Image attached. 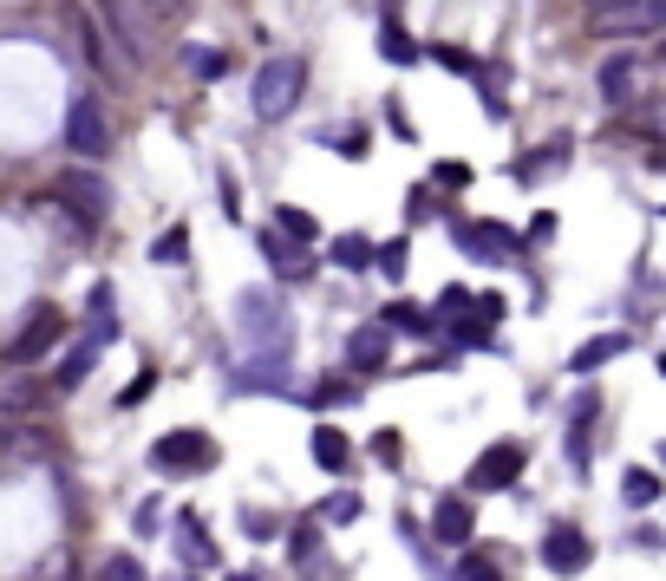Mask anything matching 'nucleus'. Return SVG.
<instances>
[{
	"label": "nucleus",
	"instance_id": "f257e3e1",
	"mask_svg": "<svg viewBox=\"0 0 666 581\" xmlns=\"http://www.w3.org/2000/svg\"><path fill=\"white\" fill-rule=\"evenodd\" d=\"M235 320H242V334H249V347H255V379L262 372H282V353H288V307L275 300V294H242L235 300Z\"/></svg>",
	"mask_w": 666,
	"mask_h": 581
},
{
	"label": "nucleus",
	"instance_id": "f03ea898",
	"mask_svg": "<svg viewBox=\"0 0 666 581\" xmlns=\"http://www.w3.org/2000/svg\"><path fill=\"white\" fill-rule=\"evenodd\" d=\"M300 85H307V66H300V60H268V66L255 73V92H249L255 118H262V125H282L300 105Z\"/></svg>",
	"mask_w": 666,
	"mask_h": 581
},
{
	"label": "nucleus",
	"instance_id": "7ed1b4c3",
	"mask_svg": "<svg viewBox=\"0 0 666 581\" xmlns=\"http://www.w3.org/2000/svg\"><path fill=\"white\" fill-rule=\"evenodd\" d=\"M73 27L85 33V53H92V66L112 78L118 92H125V85H131V73H138V60H131V53L112 40V27H105V20H92V13H73Z\"/></svg>",
	"mask_w": 666,
	"mask_h": 581
},
{
	"label": "nucleus",
	"instance_id": "20e7f679",
	"mask_svg": "<svg viewBox=\"0 0 666 581\" xmlns=\"http://www.w3.org/2000/svg\"><path fill=\"white\" fill-rule=\"evenodd\" d=\"M150 464L170 471V477H190V471H210V464H216V444L203 432H163L150 444Z\"/></svg>",
	"mask_w": 666,
	"mask_h": 581
},
{
	"label": "nucleus",
	"instance_id": "39448f33",
	"mask_svg": "<svg viewBox=\"0 0 666 581\" xmlns=\"http://www.w3.org/2000/svg\"><path fill=\"white\" fill-rule=\"evenodd\" d=\"M60 340H66V314H60V307H40V314L7 340V366H33L40 353H53Z\"/></svg>",
	"mask_w": 666,
	"mask_h": 581
},
{
	"label": "nucleus",
	"instance_id": "423d86ee",
	"mask_svg": "<svg viewBox=\"0 0 666 581\" xmlns=\"http://www.w3.org/2000/svg\"><path fill=\"white\" fill-rule=\"evenodd\" d=\"M98 20L112 27V40H118L131 60L150 53V7L145 0H98Z\"/></svg>",
	"mask_w": 666,
	"mask_h": 581
},
{
	"label": "nucleus",
	"instance_id": "0eeeda50",
	"mask_svg": "<svg viewBox=\"0 0 666 581\" xmlns=\"http://www.w3.org/2000/svg\"><path fill=\"white\" fill-rule=\"evenodd\" d=\"M589 556H594V542L575 529V522H556V529L542 536V569H549V575H582Z\"/></svg>",
	"mask_w": 666,
	"mask_h": 581
},
{
	"label": "nucleus",
	"instance_id": "6e6552de",
	"mask_svg": "<svg viewBox=\"0 0 666 581\" xmlns=\"http://www.w3.org/2000/svg\"><path fill=\"white\" fill-rule=\"evenodd\" d=\"M522 464H529V457H522V444H517V437L490 444V451H484V457L471 464V490H510V484L522 477Z\"/></svg>",
	"mask_w": 666,
	"mask_h": 581
},
{
	"label": "nucleus",
	"instance_id": "1a4fd4ad",
	"mask_svg": "<svg viewBox=\"0 0 666 581\" xmlns=\"http://www.w3.org/2000/svg\"><path fill=\"white\" fill-rule=\"evenodd\" d=\"M451 242H457L471 262H510V255H517V235H510L504 222H457Z\"/></svg>",
	"mask_w": 666,
	"mask_h": 581
},
{
	"label": "nucleus",
	"instance_id": "9d476101",
	"mask_svg": "<svg viewBox=\"0 0 666 581\" xmlns=\"http://www.w3.org/2000/svg\"><path fill=\"white\" fill-rule=\"evenodd\" d=\"M66 145H73L78 157H105V145H112V125H105V112H98V98H92V92H85V98H73Z\"/></svg>",
	"mask_w": 666,
	"mask_h": 581
},
{
	"label": "nucleus",
	"instance_id": "9b49d317",
	"mask_svg": "<svg viewBox=\"0 0 666 581\" xmlns=\"http://www.w3.org/2000/svg\"><path fill=\"white\" fill-rule=\"evenodd\" d=\"M255 242H262V255L282 268V282H314V255H307L300 242H288L282 229H255Z\"/></svg>",
	"mask_w": 666,
	"mask_h": 581
},
{
	"label": "nucleus",
	"instance_id": "f8f14e48",
	"mask_svg": "<svg viewBox=\"0 0 666 581\" xmlns=\"http://www.w3.org/2000/svg\"><path fill=\"white\" fill-rule=\"evenodd\" d=\"M432 536H438L444 549H464V542L477 536V509H471V497H444L438 516H432Z\"/></svg>",
	"mask_w": 666,
	"mask_h": 581
},
{
	"label": "nucleus",
	"instance_id": "ddd939ff",
	"mask_svg": "<svg viewBox=\"0 0 666 581\" xmlns=\"http://www.w3.org/2000/svg\"><path fill=\"white\" fill-rule=\"evenodd\" d=\"M66 197H78V216L98 222L112 210V190H105V177H92V170H66Z\"/></svg>",
	"mask_w": 666,
	"mask_h": 581
},
{
	"label": "nucleus",
	"instance_id": "4468645a",
	"mask_svg": "<svg viewBox=\"0 0 666 581\" xmlns=\"http://www.w3.org/2000/svg\"><path fill=\"white\" fill-rule=\"evenodd\" d=\"M634 73H641V66H634L627 53L601 60V78H594V85H601V98H607V105H627V98H634Z\"/></svg>",
	"mask_w": 666,
	"mask_h": 581
},
{
	"label": "nucleus",
	"instance_id": "2eb2a0df",
	"mask_svg": "<svg viewBox=\"0 0 666 581\" xmlns=\"http://www.w3.org/2000/svg\"><path fill=\"white\" fill-rule=\"evenodd\" d=\"M177 60H183V73L197 78V85H216V78L229 73V53H222V46H197V40H190Z\"/></svg>",
	"mask_w": 666,
	"mask_h": 581
},
{
	"label": "nucleus",
	"instance_id": "dca6fc26",
	"mask_svg": "<svg viewBox=\"0 0 666 581\" xmlns=\"http://www.w3.org/2000/svg\"><path fill=\"white\" fill-rule=\"evenodd\" d=\"M385 353H392V340H385V327H360V334L347 340V360L360 366V372H379V366H385Z\"/></svg>",
	"mask_w": 666,
	"mask_h": 581
},
{
	"label": "nucleus",
	"instance_id": "f3484780",
	"mask_svg": "<svg viewBox=\"0 0 666 581\" xmlns=\"http://www.w3.org/2000/svg\"><path fill=\"white\" fill-rule=\"evenodd\" d=\"M621 353H627V334H601V340H589V347L569 353V372H594V366L621 360Z\"/></svg>",
	"mask_w": 666,
	"mask_h": 581
},
{
	"label": "nucleus",
	"instance_id": "a211bd4d",
	"mask_svg": "<svg viewBox=\"0 0 666 581\" xmlns=\"http://www.w3.org/2000/svg\"><path fill=\"white\" fill-rule=\"evenodd\" d=\"M98 353H105V340H98V334H85V340H78L73 353L60 360V385H66V392H73V385H85V372L98 366Z\"/></svg>",
	"mask_w": 666,
	"mask_h": 581
},
{
	"label": "nucleus",
	"instance_id": "6ab92c4d",
	"mask_svg": "<svg viewBox=\"0 0 666 581\" xmlns=\"http://www.w3.org/2000/svg\"><path fill=\"white\" fill-rule=\"evenodd\" d=\"M347 457H353V444H347L340 425H320V432H314V464H320V471H347Z\"/></svg>",
	"mask_w": 666,
	"mask_h": 581
},
{
	"label": "nucleus",
	"instance_id": "aec40b11",
	"mask_svg": "<svg viewBox=\"0 0 666 581\" xmlns=\"http://www.w3.org/2000/svg\"><path fill=\"white\" fill-rule=\"evenodd\" d=\"M275 229H282L288 242H300V249H314V235H320V216H314V210H295V203H282V210H275Z\"/></svg>",
	"mask_w": 666,
	"mask_h": 581
},
{
	"label": "nucleus",
	"instance_id": "412c9836",
	"mask_svg": "<svg viewBox=\"0 0 666 581\" xmlns=\"http://www.w3.org/2000/svg\"><path fill=\"white\" fill-rule=\"evenodd\" d=\"M379 60H392V66H412V60H419V40H412L399 20H385V27H379Z\"/></svg>",
	"mask_w": 666,
	"mask_h": 581
},
{
	"label": "nucleus",
	"instance_id": "4be33fe9",
	"mask_svg": "<svg viewBox=\"0 0 666 581\" xmlns=\"http://www.w3.org/2000/svg\"><path fill=\"white\" fill-rule=\"evenodd\" d=\"M379 327H399V334H432V314H425L419 300H385Z\"/></svg>",
	"mask_w": 666,
	"mask_h": 581
},
{
	"label": "nucleus",
	"instance_id": "5701e85b",
	"mask_svg": "<svg viewBox=\"0 0 666 581\" xmlns=\"http://www.w3.org/2000/svg\"><path fill=\"white\" fill-rule=\"evenodd\" d=\"M562 163H569V145H542V150H529V157L517 163V183H542V177H549V170H562Z\"/></svg>",
	"mask_w": 666,
	"mask_h": 581
},
{
	"label": "nucleus",
	"instance_id": "b1692460",
	"mask_svg": "<svg viewBox=\"0 0 666 581\" xmlns=\"http://www.w3.org/2000/svg\"><path fill=\"white\" fill-rule=\"evenodd\" d=\"M327 255H334V268H353V275L372 268V242H367V235H334V249H327Z\"/></svg>",
	"mask_w": 666,
	"mask_h": 581
},
{
	"label": "nucleus",
	"instance_id": "393cba45",
	"mask_svg": "<svg viewBox=\"0 0 666 581\" xmlns=\"http://www.w3.org/2000/svg\"><path fill=\"white\" fill-rule=\"evenodd\" d=\"M177 529H183V562H203V569H210V562H216V542H210V529H203L197 516H183Z\"/></svg>",
	"mask_w": 666,
	"mask_h": 581
},
{
	"label": "nucleus",
	"instance_id": "a878e982",
	"mask_svg": "<svg viewBox=\"0 0 666 581\" xmlns=\"http://www.w3.org/2000/svg\"><path fill=\"white\" fill-rule=\"evenodd\" d=\"M621 497H627V504H634V509H647V504H654V497H660V477H654L647 464H634V471L621 477Z\"/></svg>",
	"mask_w": 666,
	"mask_h": 581
},
{
	"label": "nucleus",
	"instance_id": "bb28decb",
	"mask_svg": "<svg viewBox=\"0 0 666 581\" xmlns=\"http://www.w3.org/2000/svg\"><path fill=\"white\" fill-rule=\"evenodd\" d=\"M641 13V0H589V20L594 27H627Z\"/></svg>",
	"mask_w": 666,
	"mask_h": 581
},
{
	"label": "nucleus",
	"instance_id": "cd10ccee",
	"mask_svg": "<svg viewBox=\"0 0 666 581\" xmlns=\"http://www.w3.org/2000/svg\"><path fill=\"white\" fill-rule=\"evenodd\" d=\"M288 556H295L300 569L320 556V522H295V529H288Z\"/></svg>",
	"mask_w": 666,
	"mask_h": 581
},
{
	"label": "nucleus",
	"instance_id": "c85d7f7f",
	"mask_svg": "<svg viewBox=\"0 0 666 581\" xmlns=\"http://www.w3.org/2000/svg\"><path fill=\"white\" fill-rule=\"evenodd\" d=\"M40 405V385L33 379H7L0 385V412H33Z\"/></svg>",
	"mask_w": 666,
	"mask_h": 581
},
{
	"label": "nucleus",
	"instance_id": "c756f323",
	"mask_svg": "<svg viewBox=\"0 0 666 581\" xmlns=\"http://www.w3.org/2000/svg\"><path fill=\"white\" fill-rule=\"evenodd\" d=\"M490 327H497V320H484V314H477V320H451V340H457V347H490Z\"/></svg>",
	"mask_w": 666,
	"mask_h": 581
},
{
	"label": "nucleus",
	"instance_id": "7c9ffc66",
	"mask_svg": "<svg viewBox=\"0 0 666 581\" xmlns=\"http://www.w3.org/2000/svg\"><path fill=\"white\" fill-rule=\"evenodd\" d=\"M471 177H477V170H471V163H457V157H444L438 170H432V183H438V190H471Z\"/></svg>",
	"mask_w": 666,
	"mask_h": 581
},
{
	"label": "nucleus",
	"instance_id": "2f4dec72",
	"mask_svg": "<svg viewBox=\"0 0 666 581\" xmlns=\"http://www.w3.org/2000/svg\"><path fill=\"white\" fill-rule=\"evenodd\" d=\"M353 516H360V490H340L320 504V522H353Z\"/></svg>",
	"mask_w": 666,
	"mask_h": 581
},
{
	"label": "nucleus",
	"instance_id": "473e14b6",
	"mask_svg": "<svg viewBox=\"0 0 666 581\" xmlns=\"http://www.w3.org/2000/svg\"><path fill=\"white\" fill-rule=\"evenodd\" d=\"M98 581H145V569H138V556H105Z\"/></svg>",
	"mask_w": 666,
	"mask_h": 581
},
{
	"label": "nucleus",
	"instance_id": "72a5a7b5",
	"mask_svg": "<svg viewBox=\"0 0 666 581\" xmlns=\"http://www.w3.org/2000/svg\"><path fill=\"white\" fill-rule=\"evenodd\" d=\"M347 399H360V385H353V379H327V385L314 392V405H320V412H327V405H347Z\"/></svg>",
	"mask_w": 666,
	"mask_h": 581
},
{
	"label": "nucleus",
	"instance_id": "f704fd0d",
	"mask_svg": "<svg viewBox=\"0 0 666 581\" xmlns=\"http://www.w3.org/2000/svg\"><path fill=\"white\" fill-rule=\"evenodd\" d=\"M627 27H641V33H666V0H641V13H634Z\"/></svg>",
	"mask_w": 666,
	"mask_h": 581
},
{
	"label": "nucleus",
	"instance_id": "c9c22d12",
	"mask_svg": "<svg viewBox=\"0 0 666 581\" xmlns=\"http://www.w3.org/2000/svg\"><path fill=\"white\" fill-rule=\"evenodd\" d=\"M432 60L451 66V73H464V78H477V60H471V53H457V46H432Z\"/></svg>",
	"mask_w": 666,
	"mask_h": 581
},
{
	"label": "nucleus",
	"instance_id": "e433bc0d",
	"mask_svg": "<svg viewBox=\"0 0 666 581\" xmlns=\"http://www.w3.org/2000/svg\"><path fill=\"white\" fill-rule=\"evenodd\" d=\"M183 249H190V235H183V229H170V235L150 249V262H183Z\"/></svg>",
	"mask_w": 666,
	"mask_h": 581
},
{
	"label": "nucleus",
	"instance_id": "4c0bfd02",
	"mask_svg": "<svg viewBox=\"0 0 666 581\" xmlns=\"http://www.w3.org/2000/svg\"><path fill=\"white\" fill-rule=\"evenodd\" d=\"M372 262L385 268V282H399V275H405V242H385V249H379Z\"/></svg>",
	"mask_w": 666,
	"mask_h": 581
},
{
	"label": "nucleus",
	"instance_id": "58836bf2",
	"mask_svg": "<svg viewBox=\"0 0 666 581\" xmlns=\"http://www.w3.org/2000/svg\"><path fill=\"white\" fill-rule=\"evenodd\" d=\"M150 385H157V372H150V366H145V372H138V379H131V385L118 392V405H138V399H145Z\"/></svg>",
	"mask_w": 666,
	"mask_h": 581
},
{
	"label": "nucleus",
	"instance_id": "ea45409f",
	"mask_svg": "<svg viewBox=\"0 0 666 581\" xmlns=\"http://www.w3.org/2000/svg\"><path fill=\"white\" fill-rule=\"evenodd\" d=\"M372 457H379V464H399V432H379V437H372Z\"/></svg>",
	"mask_w": 666,
	"mask_h": 581
},
{
	"label": "nucleus",
	"instance_id": "a19ab883",
	"mask_svg": "<svg viewBox=\"0 0 666 581\" xmlns=\"http://www.w3.org/2000/svg\"><path fill=\"white\" fill-rule=\"evenodd\" d=\"M464 581H504V575H497L484 556H464Z\"/></svg>",
	"mask_w": 666,
	"mask_h": 581
},
{
	"label": "nucleus",
	"instance_id": "79ce46f5",
	"mask_svg": "<svg viewBox=\"0 0 666 581\" xmlns=\"http://www.w3.org/2000/svg\"><path fill=\"white\" fill-rule=\"evenodd\" d=\"M464 307H471V294H464V288H444L438 294V314H464Z\"/></svg>",
	"mask_w": 666,
	"mask_h": 581
},
{
	"label": "nucleus",
	"instance_id": "37998d69",
	"mask_svg": "<svg viewBox=\"0 0 666 581\" xmlns=\"http://www.w3.org/2000/svg\"><path fill=\"white\" fill-rule=\"evenodd\" d=\"M150 7V20H157V13H163V20H177V13H183V0H145Z\"/></svg>",
	"mask_w": 666,
	"mask_h": 581
},
{
	"label": "nucleus",
	"instance_id": "c03bdc74",
	"mask_svg": "<svg viewBox=\"0 0 666 581\" xmlns=\"http://www.w3.org/2000/svg\"><path fill=\"white\" fill-rule=\"evenodd\" d=\"M229 581H262V575H255V569H242V575H229Z\"/></svg>",
	"mask_w": 666,
	"mask_h": 581
},
{
	"label": "nucleus",
	"instance_id": "a18cd8bd",
	"mask_svg": "<svg viewBox=\"0 0 666 581\" xmlns=\"http://www.w3.org/2000/svg\"><path fill=\"white\" fill-rule=\"evenodd\" d=\"M660 464H666V437H660Z\"/></svg>",
	"mask_w": 666,
	"mask_h": 581
},
{
	"label": "nucleus",
	"instance_id": "49530a36",
	"mask_svg": "<svg viewBox=\"0 0 666 581\" xmlns=\"http://www.w3.org/2000/svg\"><path fill=\"white\" fill-rule=\"evenodd\" d=\"M660 372H666V353H660Z\"/></svg>",
	"mask_w": 666,
	"mask_h": 581
},
{
	"label": "nucleus",
	"instance_id": "de8ad7c7",
	"mask_svg": "<svg viewBox=\"0 0 666 581\" xmlns=\"http://www.w3.org/2000/svg\"><path fill=\"white\" fill-rule=\"evenodd\" d=\"M660 60H666V46H660Z\"/></svg>",
	"mask_w": 666,
	"mask_h": 581
}]
</instances>
